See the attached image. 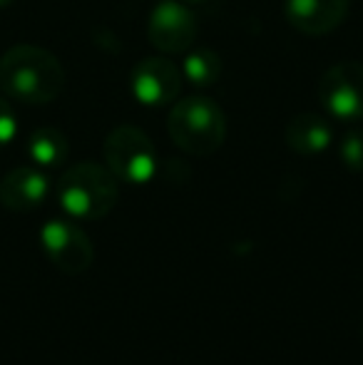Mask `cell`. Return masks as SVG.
Returning a JSON list of instances; mask_svg holds the SVG:
<instances>
[{
    "label": "cell",
    "mask_w": 363,
    "mask_h": 365,
    "mask_svg": "<svg viewBox=\"0 0 363 365\" xmlns=\"http://www.w3.org/2000/svg\"><path fill=\"white\" fill-rule=\"evenodd\" d=\"M65 70L38 45H15L0 58V90L23 105H48L63 92Z\"/></svg>",
    "instance_id": "cell-1"
},
{
    "label": "cell",
    "mask_w": 363,
    "mask_h": 365,
    "mask_svg": "<svg viewBox=\"0 0 363 365\" xmlns=\"http://www.w3.org/2000/svg\"><path fill=\"white\" fill-rule=\"evenodd\" d=\"M167 132L182 152L207 157L217 152L227 140V117L212 97L194 95L172 102Z\"/></svg>",
    "instance_id": "cell-3"
},
{
    "label": "cell",
    "mask_w": 363,
    "mask_h": 365,
    "mask_svg": "<svg viewBox=\"0 0 363 365\" xmlns=\"http://www.w3.org/2000/svg\"><path fill=\"white\" fill-rule=\"evenodd\" d=\"M339 157L346 169L363 172V130H351L339 142Z\"/></svg>",
    "instance_id": "cell-14"
},
{
    "label": "cell",
    "mask_w": 363,
    "mask_h": 365,
    "mask_svg": "<svg viewBox=\"0 0 363 365\" xmlns=\"http://www.w3.org/2000/svg\"><path fill=\"white\" fill-rule=\"evenodd\" d=\"M70 142L55 127H40L28 137V157L35 167L40 169H53L68 159Z\"/></svg>",
    "instance_id": "cell-12"
},
{
    "label": "cell",
    "mask_w": 363,
    "mask_h": 365,
    "mask_svg": "<svg viewBox=\"0 0 363 365\" xmlns=\"http://www.w3.org/2000/svg\"><path fill=\"white\" fill-rule=\"evenodd\" d=\"M182 77L194 87H212L222 77V58L212 48H189L182 63Z\"/></svg>",
    "instance_id": "cell-13"
},
{
    "label": "cell",
    "mask_w": 363,
    "mask_h": 365,
    "mask_svg": "<svg viewBox=\"0 0 363 365\" xmlns=\"http://www.w3.org/2000/svg\"><path fill=\"white\" fill-rule=\"evenodd\" d=\"M50 179L40 167H18L0 179V204L10 212H33L48 199Z\"/></svg>",
    "instance_id": "cell-10"
},
{
    "label": "cell",
    "mask_w": 363,
    "mask_h": 365,
    "mask_svg": "<svg viewBox=\"0 0 363 365\" xmlns=\"http://www.w3.org/2000/svg\"><path fill=\"white\" fill-rule=\"evenodd\" d=\"M130 90L145 107H167L182 90V70L167 58H145L132 68Z\"/></svg>",
    "instance_id": "cell-8"
},
{
    "label": "cell",
    "mask_w": 363,
    "mask_h": 365,
    "mask_svg": "<svg viewBox=\"0 0 363 365\" xmlns=\"http://www.w3.org/2000/svg\"><path fill=\"white\" fill-rule=\"evenodd\" d=\"M10 3H13V0H0V8H8Z\"/></svg>",
    "instance_id": "cell-17"
},
{
    "label": "cell",
    "mask_w": 363,
    "mask_h": 365,
    "mask_svg": "<svg viewBox=\"0 0 363 365\" xmlns=\"http://www.w3.org/2000/svg\"><path fill=\"white\" fill-rule=\"evenodd\" d=\"M346 0H284V15L291 28L304 35H326L344 23Z\"/></svg>",
    "instance_id": "cell-9"
},
{
    "label": "cell",
    "mask_w": 363,
    "mask_h": 365,
    "mask_svg": "<svg viewBox=\"0 0 363 365\" xmlns=\"http://www.w3.org/2000/svg\"><path fill=\"white\" fill-rule=\"evenodd\" d=\"M40 246L45 256L58 266L63 274L78 276L95 261V246L90 236L78 224L68 219H50L40 229Z\"/></svg>",
    "instance_id": "cell-6"
},
{
    "label": "cell",
    "mask_w": 363,
    "mask_h": 365,
    "mask_svg": "<svg viewBox=\"0 0 363 365\" xmlns=\"http://www.w3.org/2000/svg\"><path fill=\"white\" fill-rule=\"evenodd\" d=\"M180 3H184V5H189V8H192V5H202V3H209V0H180Z\"/></svg>",
    "instance_id": "cell-16"
},
{
    "label": "cell",
    "mask_w": 363,
    "mask_h": 365,
    "mask_svg": "<svg viewBox=\"0 0 363 365\" xmlns=\"http://www.w3.org/2000/svg\"><path fill=\"white\" fill-rule=\"evenodd\" d=\"M120 199L117 177L97 162L73 164L58 182V202L73 219L97 221L115 209Z\"/></svg>",
    "instance_id": "cell-2"
},
{
    "label": "cell",
    "mask_w": 363,
    "mask_h": 365,
    "mask_svg": "<svg viewBox=\"0 0 363 365\" xmlns=\"http://www.w3.org/2000/svg\"><path fill=\"white\" fill-rule=\"evenodd\" d=\"M319 100L329 117L341 122L363 120V65L356 60L331 65L319 82Z\"/></svg>",
    "instance_id": "cell-5"
},
{
    "label": "cell",
    "mask_w": 363,
    "mask_h": 365,
    "mask_svg": "<svg viewBox=\"0 0 363 365\" xmlns=\"http://www.w3.org/2000/svg\"><path fill=\"white\" fill-rule=\"evenodd\" d=\"M286 147L294 149L296 154H321L334 142V130L329 120L314 112H301L286 122L284 130Z\"/></svg>",
    "instance_id": "cell-11"
},
{
    "label": "cell",
    "mask_w": 363,
    "mask_h": 365,
    "mask_svg": "<svg viewBox=\"0 0 363 365\" xmlns=\"http://www.w3.org/2000/svg\"><path fill=\"white\" fill-rule=\"evenodd\" d=\"M18 137V115L8 97H0V147H8Z\"/></svg>",
    "instance_id": "cell-15"
},
{
    "label": "cell",
    "mask_w": 363,
    "mask_h": 365,
    "mask_svg": "<svg viewBox=\"0 0 363 365\" xmlns=\"http://www.w3.org/2000/svg\"><path fill=\"white\" fill-rule=\"evenodd\" d=\"M105 167L117 177V182L147 184L157 172V149L142 130L122 125L112 130L102 147Z\"/></svg>",
    "instance_id": "cell-4"
},
{
    "label": "cell",
    "mask_w": 363,
    "mask_h": 365,
    "mask_svg": "<svg viewBox=\"0 0 363 365\" xmlns=\"http://www.w3.org/2000/svg\"><path fill=\"white\" fill-rule=\"evenodd\" d=\"M147 38L160 53L182 55L194 48L197 40V18L192 8L180 0H162L147 20Z\"/></svg>",
    "instance_id": "cell-7"
}]
</instances>
